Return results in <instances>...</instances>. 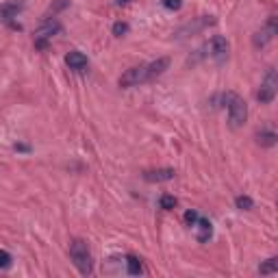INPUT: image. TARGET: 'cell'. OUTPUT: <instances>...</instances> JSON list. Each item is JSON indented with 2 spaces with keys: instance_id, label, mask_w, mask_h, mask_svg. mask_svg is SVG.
Here are the masks:
<instances>
[{
  "instance_id": "6da1fadb",
  "label": "cell",
  "mask_w": 278,
  "mask_h": 278,
  "mask_svg": "<svg viewBox=\"0 0 278 278\" xmlns=\"http://www.w3.org/2000/svg\"><path fill=\"white\" fill-rule=\"evenodd\" d=\"M70 259H72V263L76 265V270L83 276L91 274V270H94V261H91L89 246L83 242V239H74V242L70 244Z\"/></svg>"
},
{
  "instance_id": "7a4b0ae2",
  "label": "cell",
  "mask_w": 278,
  "mask_h": 278,
  "mask_svg": "<svg viewBox=\"0 0 278 278\" xmlns=\"http://www.w3.org/2000/svg\"><path fill=\"white\" fill-rule=\"evenodd\" d=\"M224 103H226V109H228V122L233 128L242 126L246 122L248 117V107L244 103V98H239L237 94H233V91H228V94L224 96Z\"/></svg>"
},
{
  "instance_id": "3957f363",
  "label": "cell",
  "mask_w": 278,
  "mask_h": 278,
  "mask_svg": "<svg viewBox=\"0 0 278 278\" xmlns=\"http://www.w3.org/2000/svg\"><path fill=\"white\" fill-rule=\"evenodd\" d=\"M276 87H278V76H276V70H270L267 72V76L265 81L261 83V89H259V103H263V105H270L274 96H276Z\"/></svg>"
},
{
  "instance_id": "277c9868",
  "label": "cell",
  "mask_w": 278,
  "mask_h": 278,
  "mask_svg": "<svg viewBox=\"0 0 278 278\" xmlns=\"http://www.w3.org/2000/svg\"><path fill=\"white\" fill-rule=\"evenodd\" d=\"M59 29H61V26H59L57 20H46L39 29L35 31V46H37V48H46L48 42L52 39L54 33H57Z\"/></svg>"
},
{
  "instance_id": "5b68a950",
  "label": "cell",
  "mask_w": 278,
  "mask_h": 278,
  "mask_svg": "<svg viewBox=\"0 0 278 278\" xmlns=\"http://www.w3.org/2000/svg\"><path fill=\"white\" fill-rule=\"evenodd\" d=\"M146 66H135L131 70H126L120 78V87H135L139 83H146Z\"/></svg>"
},
{
  "instance_id": "8992f818",
  "label": "cell",
  "mask_w": 278,
  "mask_h": 278,
  "mask_svg": "<svg viewBox=\"0 0 278 278\" xmlns=\"http://www.w3.org/2000/svg\"><path fill=\"white\" fill-rule=\"evenodd\" d=\"M209 48H211V57L215 59L217 63H222V61H226L230 46H228V42H226V37L213 35V37H211V42H209Z\"/></svg>"
},
{
  "instance_id": "52a82bcc",
  "label": "cell",
  "mask_w": 278,
  "mask_h": 278,
  "mask_svg": "<svg viewBox=\"0 0 278 278\" xmlns=\"http://www.w3.org/2000/svg\"><path fill=\"white\" fill-rule=\"evenodd\" d=\"M168 68H170V59L168 57H161V59H156L152 63H148V66H146V78L152 81L156 76H161V74L168 70Z\"/></svg>"
},
{
  "instance_id": "ba28073f",
  "label": "cell",
  "mask_w": 278,
  "mask_h": 278,
  "mask_svg": "<svg viewBox=\"0 0 278 278\" xmlns=\"http://www.w3.org/2000/svg\"><path fill=\"white\" fill-rule=\"evenodd\" d=\"M66 63H68V68H70V70H74V72H83V70L89 66V59H87L83 52L72 50V52H68Z\"/></svg>"
},
{
  "instance_id": "9c48e42d",
  "label": "cell",
  "mask_w": 278,
  "mask_h": 278,
  "mask_svg": "<svg viewBox=\"0 0 278 278\" xmlns=\"http://www.w3.org/2000/svg\"><path fill=\"white\" fill-rule=\"evenodd\" d=\"M276 31H278V29H276V17L272 15L270 20H267V24H265L263 29H261V33H256V37H254V44H256V46H265V44L270 42L272 37L276 35Z\"/></svg>"
},
{
  "instance_id": "30bf717a",
  "label": "cell",
  "mask_w": 278,
  "mask_h": 278,
  "mask_svg": "<svg viewBox=\"0 0 278 278\" xmlns=\"http://www.w3.org/2000/svg\"><path fill=\"white\" fill-rule=\"evenodd\" d=\"M144 178H146V181H150V183L172 181V178H174V170H170V168H165V170H152V172H146V174H144Z\"/></svg>"
},
{
  "instance_id": "8fae6325",
  "label": "cell",
  "mask_w": 278,
  "mask_h": 278,
  "mask_svg": "<svg viewBox=\"0 0 278 278\" xmlns=\"http://www.w3.org/2000/svg\"><path fill=\"white\" fill-rule=\"evenodd\" d=\"M193 226H198V242H209L211 239V233H213V228H211V222L207 217H198V222Z\"/></svg>"
},
{
  "instance_id": "7c38bea8",
  "label": "cell",
  "mask_w": 278,
  "mask_h": 278,
  "mask_svg": "<svg viewBox=\"0 0 278 278\" xmlns=\"http://www.w3.org/2000/svg\"><path fill=\"white\" fill-rule=\"evenodd\" d=\"M20 9H22V5H17V3H5L3 7H0V17H3L5 22H11Z\"/></svg>"
},
{
  "instance_id": "4fadbf2b",
  "label": "cell",
  "mask_w": 278,
  "mask_h": 278,
  "mask_svg": "<svg viewBox=\"0 0 278 278\" xmlns=\"http://www.w3.org/2000/svg\"><path fill=\"white\" fill-rule=\"evenodd\" d=\"M126 270L131 276H139V274H144V263H142V259H137L133 254H128L126 256Z\"/></svg>"
},
{
  "instance_id": "5bb4252c",
  "label": "cell",
  "mask_w": 278,
  "mask_h": 278,
  "mask_svg": "<svg viewBox=\"0 0 278 278\" xmlns=\"http://www.w3.org/2000/svg\"><path fill=\"white\" fill-rule=\"evenodd\" d=\"M259 144H261V146H267V148H270V146H274L276 144V133L272 131V128H267V131H261V133H259Z\"/></svg>"
},
{
  "instance_id": "9a60e30c",
  "label": "cell",
  "mask_w": 278,
  "mask_h": 278,
  "mask_svg": "<svg viewBox=\"0 0 278 278\" xmlns=\"http://www.w3.org/2000/svg\"><path fill=\"white\" fill-rule=\"evenodd\" d=\"M259 272H261V274H274V272H278V259L276 256L267 259V261L259 267Z\"/></svg>"
},
{
  "instance_id": "2e32d148",
  "label": "cell",
  "mask_w": 278,
  "mask_h": 278,
  "mask_svg": "<svg viewBox=\"0 0 278 278\" xmlns=\"http://www.w3.org/2000/svg\"><path fill=\"white\" fill-rule=\"evenodd\" d=\"M159 207H161L163 211L174 209V207H176V198H174V196H170V193H163V196L159 198Z\"/></svg>"
},
{
  "instance_id": "e0dca14e",
  "label": "cell",
  "mask_w": 278,
  "mask_h": 278,
  "mask_svg": "<svg viewBox=\"0 0 278 278\" xmlns=\"http://www.w3.org/2000/svg\"><path fill=\"white\" fill-rule=\"evenodd\" d=\"M235 205H237V209H242V211H248V209H252V198H248V196H237L235 198Z\"/></svg>"
},
{
  "instance_id": "ac0fdd59",
  "label": "cell",
  "mask_w": 278,
  "mask_h": 278,
  "mask_svg": "<svg viewBox=\"0 0 278 278\" xmlns=\"http://www.w3.org/2000/svg\"><path fill=\"white\" fill-rule=\"evenodd\" d=\"M198 211L196 209H189L187 213H185V224H187V226H193V224H196V222H198Z\"/></svg>"
},
{
  "instance_id": "d6986e66",
  "label": "cell",
  "mask_w": 278,
  "mask_h": 278,
  "mask_svg": "<svg viewBox=\"0 0 278 278\" xmlns=\"http://www.w3.org/2000/svg\"><path fill=\"white\" fill-rule=\"evenodd\" d=\"M7 267H11V254L7 250H0V270H7Z\"/></svg>"
},
{
  "instance_id": "ffe728a7",
  "label": "cell",
  "mask_w": 278,
  "mask_h": 278,
  "mask_svg": "<svg viewBox=\"0 0 278 278\" xmlns=\"http://www.w3.org/2000/svg\"><path fill=\"white\" fill-rule=\"evenodd\" d=\"M126 31H128V24H124V22H115L113 24V35L115 37H122Z\"/></svg>"
},
{
  "instance_id": "44dd1931",
  "label": "cell",
  "mask_w": 278,
  "mask_h": 278,
  "mask_svg": "<svg viewBox=\"0 0 278 278\" xmlns=\"http://www.w3.org/2000/svg\"><path fill=\"white\" fill-rule=\"evenodd\" d=\"M163 7L165 9H172V11H176V9L183 7V0H163Z\"/></svg>"
},
{
  "instance_id": "7402d4cb",
  "label": "cell",
  "mask_w": 278,
  "mask_h": 278,
  "mask_svg": "<svg viewBox=\"0 0 278 278\" xmlns=\"http://www.w3.org/2000/svg\"><path fill=\"white\" fill-rule=\"evenodd\" d=\"M120 3H128V0H120Z\"/></svg>"
}]
</instances>
